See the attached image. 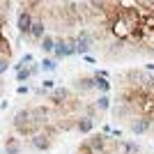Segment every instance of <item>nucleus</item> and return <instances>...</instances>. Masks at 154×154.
Listing matches in <instances>:
<instances>
[{"label":"nucleus","instance_id":"nucleus-1","mask_svg":"<svg viewBox=\"0 0 154 154\" xmlns=\"http://www.w3.org/2000/svg\"><path fill=\"white\" fill-rule=\"evenodd\" d=\"M127 129L131 134H147L149 129H152V120H147V117H143V115H138V117L131 115L127 120Z\"/></svg>","mask_w":154,"mask_h":154},{"label":"nucleus","instance_id":"nucleus-2","mask_svg":"<svg viewBox=\"0 0 154 154\" xmlns=\"http://www.w3.org/2000/svg\"><path fill=\"white\" fill-rule=\"evenodd\" d=\"M32 23H35V16H32V12H28V9H21V12H19V19H16V28H19V32L23 35V37H30Z\"/></svg>","mask_w":154,"mask_h":154},{"label":"nucleus","instance_id":"nucleus-3","mask_svg":"<svg viewBox=\"0 0 154 154\" xmlns=\"http://www.w3.org/2000/svg\"><path fill=\"white\" fill-rule=\"evenodd\" d=\"M92 44H94V37H92V32L88 30H81L76 37V53H81V55H88L92 48Z\"/></svg>","mask_w":154,"mask_h":154},{"label":"nucleus","instance_id":"nucleus-4","mask_svg":"<svg viewBox=\"0 0 154 154\" xmlns=\"http://www.w3.org/2000/svg\"><path fill=\"white\" fill-rule=\"evenodd\" d=\"M32 143V147L39 149V152H46V149H51V143H53V136L51 134H46V131H39V134H35L30 138Z\"/></svg>","mask_w":154,"mask_h":154},{"label":"nucleus","instance_id":"nucleus-5","mask_svg":"<svg viewBox=\"0 0 154 154\" xmlns=\"http://www.w3.org/2000/svg\"><path fill=\"white\" fill-rule=\"evenodd\" d=\"M48 101H51L53 106H64V103L71 101V92L64 90V88H55V90H51V94H48Z\"/></svg>","mask_w":154,"mask_h":154},{"label":"nucleus","instance_id":"nucleus-6","mask_svg":"<svg viewBox=\"0 0 154 154\" xmlns=\"http://www.w3.org/2000/svg\"><path fill=\"white\" fill-rule=\"evenodd\" d=\"M88 145H90L94 152H106V147H108V136H103V134H92L90 138H88Z\"/></svg>","mask_w":154,"mask_h":154},{"label":"nucleus","instance_id":"nucleus-7","mask_svg":"<svg viewBox=\"0 0 154 154\" xmlns=\"http://www.w3.org/2000/svg\"><path fill=\"white\" fill-rule=\"evenodd\" d=\"M46 35H48V32H46V23H44V19L35 16V23H32V30H30V39H35V42H42Z\"/></svg>","mask_w":154,"mask_h":154},{"label":"nucleus","instance_id":"nucleus-8","mask_svg":"<svg viewBox=\"0 0 154 154\" xmlns=\"http://www.w3.org/2000/svg\"><path fill=\"white\" fill-rule=\"evenodd\" d=\"M74 90H78V92H90V90H94V76L74 78Z\"/></svg>","mask_w":154,"mask_h":154},{"label":"nucleus","instance_id":"nucleus-9","mask_svg":"<svg viewBox=\"0 0 154 154\" xmlns=\"http://www.w3.org/2000/svg\"><path fill=\"white\" fill-rule=\"evenodd\" d=\"M92 129H94V120H90V117L81 115L76 120V131H81V134H92Z\"/></svg>","mask_w":154,"mask_h":154},{"label":"nucleus","instance_id":"nucleus-10","mask_svg":"<svg viewBox=\"0 0 154 154\" xmlns=\"http://www.w3.org/2000/svg\"><path fill=\"white\" fill-rule=\"evenodd\" d=\"M21 149H23V145H21L19 138H14V136H9L5 143V154H21Z\"/></svg>","mask_w":154,"mask_h":154},{"label":"nucleus","instance_id":"nucleus-11","mask_svg":"<svg viewBox=\"0 0 154 154\" xmlns=\"http://www.w3.org/2000/svg\"><path fill=\"white\" fill-rule=\"evenodd\" d=\"M39 48L44 53H53V48H55V37H53V35H46V37L39 42Z\"/></svg>","mask_w":154,"mask_h":154},{"label":"nucleus","instance_id":"nucleus-12","mask_svg":"<svg viewBox=\"0 0 154 154\" xmlns=\"http://www.w3.org/2000/svg\"><path fill=\"white\" fill-rule=\"evenodd\" d=\"M94 90H99L101 94H106V92L110 90L108 78H103V76H94Z\"/></svg>","mask_w":154,"mask_h":154},{"label":"nucleus","instance_id":"nucleus-13","mask_svg":"<svg viewBox=\"0 0 154 154\" xmlns=\"http://www.w3.org/2000/svg\"><path fill=\"white\" fill-rule=\"evenodd\" d=\"M94 108L99 110V113H101V110H108V108H110V99H108V94H101V97H99V99L94 101Z\"/></svg>","mask_w":154,"mask_h":154},{"label":"nucleus","instance_id":"nucleus-14","mask_svg":"<svg viewBox=\"0 0 154 154\" xmlns=\"http://www.w3.org/2000/svg\"><path fill=\"white\" fill-rule=\"evenodd\" d=\"M39 67H42L44 71H55V69H58V64H55V60H51V58H44L42 62H39Z\"/></svg>","mask_w":154,"mask_h":154},{"label":"nucleus","instance_id":"nucleus-15","mask_svg":"<svg viewBox=\"0 0 154 154\" xmlns=\"http://www.w3.org/2000/svg\"><path fill=\"white\" fill-rule=\"evenodd\" d=\"M28 78H32V71H30V67H26V69L16 71V81H19V83H26Z\"/></svg>","mask_w":154,"mask_h":154},{"label":"nucleus","instance_id":"nucleus-16","mask_svg":"<svg viewBox=\"0 0 154 154\" xmlns=\"http://www.w3.org/2000/svg\"><path fill=\"white\" fill-rule=\"evenodd\" d=\"M42 90H55V81L53 78H44L42 81Z\"/></svg>","mask_w":154,"mask_h":154},{"label":"nucleus","instance_id":"nucleus-17","mask_svg":"<svg viewBox=\"0 0 154 154\" xmlns=\"http://www.w3.org/2000/svg\"><path fill=\"white\" fill-rule=\"evenodd\" d=\"M7 69H9V58H2V55H0V76H2Z\"/></svg>","mask_w":154,"mask_h":154},{"label":"nucleus","instance_id":"nucleus-18","mask_svg":"<svg viewBox=\"0 0 154 154\" xmlns=\"http://www.w3.org/2000/svg\"><path fill=\"white\" fill-rule=\"evenodd\" d=\"M16 92H19V94H28V88H26V85H19V90H16Z\"/></svg>","mask_w":154,"mask_h":154},{"label":"nucleus","instance_id":"nucleus-19","mask_svg":"<svg viewBox=\"0 0 154 154\" xmlns=\"http://www.w3.org/2000/svg\"><path fill=\"white\" fill-rule=\"evenodd\" d=\"M145 71H147V74H149V71H154V64H147V67H145Z\"/></svg>","mask_w":154,"mask_h":154}]
</instances>
